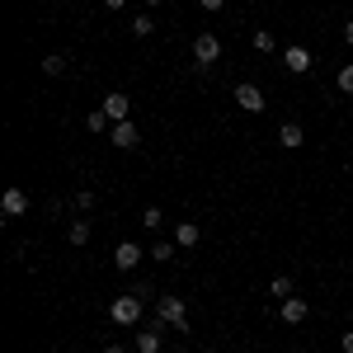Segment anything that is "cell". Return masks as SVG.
<instances>
[{
  "label": "cell",
  "instance_id": "cell-1",
  "mask_svg": "<svg viewBox=\"0 0 353 353\" xmlns=\"http://www.w3.org/2000/svg\"><path fill=\"white\" fill-rule=\"evenodd\" d=\"M156 316H161V325H174L179 334L189 330V306H184V297H174V292H165L156 301Z\"/></svg>",
  "mask_w": 353,
  "mask_h": 353
},
{
  "label": "cell",
  "instance_id": "cell-2",
  "mask_svg": "<svg viewBox=\"0 0 353 353\" xmlns=\"http://www.w3.org/2000/svg\"><path fill=\"white\" fill-rule=\"evenodd\" d=\"M109 316H113V325H141V292H123V297L109 306Z\"/></svg>",
  "mask_w": 353,
  "mask_h": 353
},
{
  "label": "cell",
  "instance_id": "cell-3",
  "mask_svg": "<svg viewBox=\"0 0 353 353\" xmlns=\"http://www.w3.org/2000/svg\"><path fill=\"white\" fill-rule=\"evenodd\" d=\"M217 57H221L217 33H198V38H193V61H198V66H217Z\"/></svg>",
  "mask_w": 353,
  "mask_h": 353
},
{
  "label": "cell",
  "instance_id": "cell-4",
  "mask_svg": "<svg viewBox=\"0 0 353 353\" xmlns=\"http://www.w3.org/2000/svg\"><path fill=\"white\" fill-rule=\"evenodd\" d=\"M236 104H241L245 113H264V90L250 85V81H241V85H236Z\"/></svg>",
  "mask_w": 353,
  "mask_h": 353
},
{
  "label": "cell",
  "instance_id": "cell-5",
  "mask_svg": "<svg viewBox=\"0 0 353 353\" xmlns=\"http://www.w3.org/2000/svg\"><path fill=\"white\" fill-rule=\"evenodd\" d=\"M109 141L118 146V151H132L137 141H141V132H137L132 118H128V123H113V128H109Z\"/></svg>",
  "mask_w": 353,
  "mask_h": 353
},
{
  "label": "cell",
  "instance_id": "cell-6",
  "mask_svg": "<svg viewBox=\"0 0 353 353\" xmlns=\"http://www.w3.org/2000/svg\"><path fill=\"white\" fill-rule=\"evenodd\" d=\"M104 113H109L113 123H128V118H132V99H128L123 90H113V94H104Z\"/></svg>",
  "mask_w": 353,
  "mask_h": 353
},
{
  "label": "cell",
  "instance_id": "cell-7",
  "mask_svg": "<svg viewBox=\"0 0 353 353\" xmlns=\"http://www.w3.org/2000/svg\"><path fill=\"white\" fill-rule=\"evenodd\" d=\"M113 264H118L123 273H132L137 264H141V245H137V241H123L118 250H113Z\"/></svg>",
  "mask_w": 353,
  "mask_h": 353
},
{
  "label": "cell",
  "instance_id": "cell-8",
  "mask_svg": "<svg viewBox=\"0 0 353 353\" xmlns=\"http://www.w3.org/2000/svg\"><path fill=\"white\" fill-rule=\"evenodd\" d=\"M0 212H5V217H24V212H28V193H24V189H5V198H0Z\"/></svg>",
  "mask_w": 353,
  "mask_h": 353
},
{
  "label": "cell",
  "instance_id": "cell-9",
  "mask_svg": "<svg viewBox=\"0 0 353 353\" xmlns=\"http://www.w3.org/2000/svg\"><path fill=\"white\" fill-rule=\"evenodd\" d=\"M278 316H283L288 325H301V321L311 316V306H306V301H301V297H288V301H283V306H278Z\"/></svg>",
  "mask_w": 353,
  "mask_h": 353
},
{
  "label": "cell",
  "instance_id": "cell-10",
  "mask_svg": "<svg viewBox=\"0 0 353 353\" xmlns=\"http://www.w3.org/2000/svg\"><path fill=\"white\" fill-rule=\"evenodd\" d=\"M198 241H203L198 221H174V245H179V250H193Z\"/></svg>",
  "mask_w": 353,
  "mask_h": 353
},
{
  "label": "cell",
  "instance_id": "cell-11",
  "mask_svg": "<svg viewBox=\"0 0 353 353\" xmlns=\"http://www.w3.org/2000/svg\"><path fill=\"white\" fill-rule=\"evenodd\" d=\"M283 66H292V71H311V52H306V48H301V43H292V48H288V52H283Z\"/></svg>",
  "mask_w": 353,
  "mask_h": 353
},
{
  "label": "cell",
  "instance_id": "cell-12",
  "mask_svg": "<svg viewBox=\"0 0 353 353\" xmlns=\"http://www.w3.org/2000/svg\"><path fill=\"white\" fill-rule=\"evenodd\" d=\"M161 349H165L161 330H137V353H161Z\"/></svg>",
  "mask_w": 353,
  "mask_h": 353
},
{
  "label": "cell",
  "instance_id": "cell-13",
  "mask_svg": "<svg viewBox=\"0 0 353 353\" xmlns=\"http://www.w3.org/2000/svg\"><path fill=\"white\" fill-rule=\"evenodd\" d=\"M301 141H306V132H301V123H283V128H278V146H288V151H297Z\"/></svg>",
  "mask_w": 353,
  "mask_h": 353
},
{
  "label": "cell",
  "instance_id": "cell-14",
  "mask_svg": "<svg viewBox=\"0 0 353 353\" xmlns=\"http://www.w3.org/2000/svg\"><path fill=\"white\" fill-rule=\"evenodd\" d=\"M66 71H71V61H66L61 52H48V57H43V76H52V81H57V76H66Z\"/></svg>",
  "mask_w": 353,
  "mask_h": 353
},
{
  "label": "cell",
  "instance_id": "cell-15",
  "mask_svg": "<svg viewBox=\"0 0 353 353\" xmlns=\"http://www.w3.org/2000/svg\"><path fill=\"white\" fill-rule=\"evenodd\" d=\"M254 52H264V57L278 52V43H273V33H269V28H254Z\"/></svg>",
  "mask_w": 353,
  "mask_h": 353
},
{
  "label": "cell",
  "instance_id": "cell-16",
  "mask_svg": "<svg viewBox=\"0 0 353 353\" xmlns=\"http://www.w3.org/2000/svg\"><path fill=\"white\" fill-rule=\"evenodd\" d=\"M146 254H151V259H161V264H170V259L179 254V245H174V241H161V245H151Z\"/></svg>",
  "mask_w": 353,
  "mask_h": 353
},
{
  "label": "cell",
  "instance_id": "cell-17",
  "mask_svg": "<svg viewBox=\"0 0 353 353\" xmlns=\"http://www.w3.org/2000/svg\"><path fill=\"white\" fill-rule=\"evenodd\" d=\"M85 128H90V132H109V128H113V118H109L104 109H94L90 118H85Z\"/></svg>",
  "mask_w": 353,
  "mask_h": 353
},
{
  "label": "cell",
  "instance_id": "cell-18",
  "mask_svg": "<svg viewBox=\"0 0 353 353\" xmlns=\"http://www.w3.org/2000/svg\"><path fill=\"white\" fill-rule=\"evenodd\" d=\"M269 292H273V297H278V301L297 297V292H292V278H283V273H278V278H273V283H269Z\"/></svg>",
  "mask_w": 353,
  "mask_h": 353
},
{
  "label": "cell",
  "instance_id": "cell-19",
  "mask_svg": "<svg viewBox=\"0 0 353 353\" xmlns=\"http://www.w3.org/2000/svg\"><path fill=\"white\" fill-rule=\"evenodd\" d=\"M151 33H156V19H151V14H137L132 19V38H151Z\"/></svg>",
  "mask_w": 353,
  "mask_h": 353
},
{
  "label": "cell",
  "instance_id": "cell-20",
  "mask_svg": "<svg viewBox=\"0 0 353 353\" xmlns=\"http://www.w3.org/2000/svg\"><path fill=\"white\" fill-rule=\"evenodd\" d=\"M66 241H71V245H85V241H90V221H71Z\"/></svg>",
  "mask_w": 353,
  "mask_h": 353
},
{
  "label": "cell",
  "instance_id": "cell-21",
  "mask_svg": "<svg viewBox=\"0 0 353 353\" xmlns=\"http://www.w3.org/2000/svg\"><path fill=\"white\" fill-rule=\"evenodd\" d=\"M161 221H165L161 208H146V212H141V226H146V231H161Z\"/></svg>",
  "mask_w": 353,
  "mask_h": 353
},
{
  "label": "cell",
  "instance_id": "cell-22",
  "mask_svg": "<svg viewBox=\"0 0 353 353\" xmlns=\"http://www.w3.org/2000/svg\"><path fill=\"white\" fill-rule=\"evenodd\" d=\"M90 208H94V193L81 189V193H76V212H90Z\"/></svg>",
  "mask_w": 353,
  "mask_h": 353
},
{
  "label": "cell",
  "instance_id": "cell-23",
  "mask_svg": "<svg viewBox=\"0 0 353 353\" xmlns=\"http://www.w3.org/2000/svg\"><path fill=\"white\" fill-rule=\"evenodd\" d=\"M339 90L353 94V66H339Z\"/></svg>",
  "mask_w": 353,
  "mask_h": 353
},
{
  "label": "cell",
  "instance_id": "cell-24",
  "mask_svg": "<svg viewBox=\"0 0 353 353\" xmlns=\"http://www.w3.org/2000/svg\"><path fill=\"white\" fill-rule=\"evenodd\" d=\"M339 349H344V353H353V330L344 334V339H339Z\"/></svg>",
  "mask_w": 353,
  "mask_h": 353
},
{
  "label": "cell",
  "instance_id": "cell-25",
  "mask_svg": "<svg viewBox=\"0 0 353 353\" xmlns=\"http://www.w3.org/2000/svg\"><path fill=\"white\" fill-rule=\"evenodd\" d=\"M198 5H203V10H221L226 0H198Z\"/></svg>",
  "mask_w": 353,
  "mask_h": 353
},
{
  "label": "cell",
  "instance_id": "cell-26",
  "mask_svg": "<svg viewBox=\"0 0 353 353\" xmlns=\"http://www.w3.org/2000/svg\"><path fill=\"white\" fill-rule=\"evenodd\" d=\"M344 43H349V48H353V19H349V24H344Z\"/></svg>",
  "mask_w": 353,
  "mask_h": 353
},
{
  "label": "cell",
  "instance_id": "cell-27",
  "mask_svg": "<svg viewBox=\"0 0 353 353\" xmlns=\"http://www.w3.org/2000/svg\"><path fill=\"white\" fill-rule=\"evenodd\" d=\"M104 353H128V349H123V344H104Z\"/></svg>",
  "mask_w": 353,
  "mask_h": 353
},
{
  "label": "cell",
  "instance_id": "cell-28",
  "mask_svg": "<svg viewBox=\"0 0 353 353\" xmlns=\"http://www.w3.org/2000/svg\"><path fill=\"white\" fill-rule=\"evenodd\" d=\"M104 5H109V10H123V5H128V0H104Z\"/></svg>",
  "mask_w": 353,
  "mask_h": 353
},
{
  "label": "cell",
  "instance_id": "cell-29",
  "mask_svg": "<svg viewBox=\"0 0 353 353\" xmlns=\"http://www.w3.org/2000/svg\"><path fill=\"white\" fill-rule=\"evenodd\" d=\"M146 5H165V0H146Z\"/></svg>",
  "mask_w": 353,
  "mask_h": 353
},
{
  "label": "cell",
  "instance_id": "cell-30",
  "mask_svg": "<svg viewBox=\"0 0 353 353\" xmlns=\"http://www.w3.org/2000/svg\"><path fill=\"white\" fill-rule=\"evenodd\" d=\"M203 353H212V349H203Z\"/></svg>",
  "mask_w": 353,
  "mask_h": 353
}]
</instances>
